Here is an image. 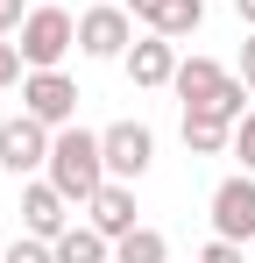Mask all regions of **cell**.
<instances>
[{
  "instance_id": "9c48e42d",
  "label": "cell",
  "mask_w": 255,
  "mask_h": 263,
  "mask_svg": "<svg viewBox=\"0 0 255 263\" xmlns=\"http://www.w3.org/2000/svg\"><path fill=\"white\" fill-rule=\"evenodd\" d=\"M71 228V199L50 185V178H22V235H42V242H57Z\"/></svg>"
},
{
  "instance_id": "ffe728a7",
  "label": "cell",
  "mask_w": 255,
  "mask_h": 263,
  "mask_svg": "<svg viewBox=\"0 0 255 263\" xmlns=\"http://www.w3.org/2000/svg\"><path fill=\"white\" fill-rule=\"evenodd\" d=\"M22 22H29V0H0V36H14Z\"/></svg>"
},
{
  "instance_id": "8992f818",
  "label": "cell",
  "mask_w": 255,
  "mask_h": 263,
  "mask_svg": "<svg viewBox=\"0 0 255 263\" xmlns=\"http://www.w3.org/2000/svg\"><path fill=\"white\" fill-rule=\"evenodd\" d=\"M213 235H227V242H255V171H234L213 185Z\"/></svg>"
},
{
  "instance_id": "2e32d148",
  "label": "cell",
  "mask_w": 255,
  "mask_h": 263,
  "mask_svg": "<svg viewBox=\"0 0 255 263\" xmlns=\"http://www.w3.org/2000/svg\"><path fill=\"white\" fill-rule=\"evenodd\" d=\"M22 79H29V57H22V43H14V36H0V92L22 86Z\"/></svg>"
},
{
  "instance_id": "5b68a950",
  "label": "cell",
  "mask_w": 255,
  "mask_h": 263,
  "mask_svg": "<svg viewBox=\"0 0 255 263\" xmlns=\"http://www.w3.org/2000/svg\"><path fill=\"white\" fill-rule=\"evenodd\" d=\"M99 149H107V178L135 185V178L156 164V128L149 121H114V128H99Z\"/></svg>"
},
{
  "instance_id": "30bf717a",
  "label": "cell",
  "mask_w": 255,
  "mask_h": 263,
  "mask_svg": "<svg viewBox=\"0 0 255 263\" xmlns=\"http://www.w3.org/2000/svg\"><path fill=\"white\" fill-rule=\"evenodd\" d=\"M85 220H92V228H99L107 242H121L128 228H142V220H135V185H121V178H107V185H99V192L85 199Z\"/></svg>"
},
{
  "instance_id": "7c38bea8",
  "label": "cell",
  "mask_w": 255,
  "mask_h": 263,
  "mask_svg": "<svg viewBox=\"0 0 255 263\" xmlns=\"http://www.w3.org/2000/svg\"><path fill=\"white\" fill-rule=\"evenodd\" d=\"M177 135H184V149H192V157H234V121H227V114H213V107H184Z\"/></svg>"
},
{
  "instance_id": "44dd1931",
  "label": "cell",
  "mask_w": 255,
  "mask_h": 263,
  "mask_svg": "<svg viewBox=\"0 0 255 263\" xmlns=\"http://www.w3.org/2000/svg\"><path fill=\"white\" fill-rule=\"evenodd\" d=\"M234 71H241V79H248V92H255V36L241 43V57H234Z\"/></svg>"
},
{
  "instance_id": "277c9868",
  "label": "cell",
  "mask_w": 255,
  "mask_h": 263,
  "mask_svg": "<svg viewBox=\"0 0 255 263\" xmlns=\"http://www.w3.org/2000/svg\"><path fill=\"white\" fill-rule=\"evenodd\" d=\"M22 114H36L42 128H71L78 121V79H64V64L57 71H29L22 79Z\"/></svg>"
},
{
  "instance_id": "8fae6325",
  "label": "cell",
  "mask_w": 255,
  "mask_h": 263,
  "mask_svg": "<svg viewBox=\"0 0 255 263\" xmlns=\"http://www.w3.org/2000/svg\"><path fill=\"white\" fill-rule=\"evenodd\" d=\"M227 79H234L227 64H213V57H199V50H192V57L177 64V79H170V92H177L184 107H220V86H227Z\"/></svg>"
},
{
  "instance_id": "ac0fdd59",
  "label": "cell",
  "mask_w": 255,
  "mask_h": 263,
  "mask_svg": "<svg viewBox=\"0 0 255 263\" xmlns=\"http://www.w3.org/2000/svg\"><path fill=\"white\" fill-rule=\"evenodd\" d=\"M234 164H241V171H255V107L234 121Z\"/></svg>"
},
{
  "instance_id": "e0dca14e",
  "label": "cell",
  "mask_w": 255,
  "mask_h": 263,
  "mask_svg": "<svg viewBox=\"0 0 255 263\" xmlns=\"http://www.w3.org/2000/svg\"><path fill=\"white\" fill-rule=\"evenodd\" d=\"M121 7L142 22V29H170V14H177V0H121Z\"/></svg>"
},
{
  "instance_id": "6da1fadb",
  "label": "cell",
  "mask_w": 255,
  "mask_h": 263,
  "mask_svg": "<svg viewBox=\"0 0 255 263\" xmlns=\"http://www.w3.org/2000/svg\"><path fill=\"white\" fill-rule=\"evenodd\" d=\"M42 178L71 199V206H85L99 185H107V149H99V135L92 128H57V142H50V164H42Z\"/></svg>"
},
{
  "instance_id": "3957f363",
  "label": "cell",
  "mask_w": 255,
  "mask_h": 263,
  "mask_svg": "<svg viewBox=\"0 0 255 263\" xmlns=\"http://www.w3.org/2000/svg\"><path fill=\"white\" fill-rule=\"evenodd\" d=\"M50 142H57V128H42L36 114H14V121H0V171L14 178H36L42 164H50Z\"/></svg>"
},
{
  "instance_id": "d6986e66",
  "label": "cell",
  "mask_w": 255,
  "mask_h": 263,
  "mask_svg": "<svg viewBox=\"0 0 255 263\" xmlns=\"http://www.w3.org/2000/svg\"><path fill=\"white\" fill-rule=\"evenodd\" d=\"M199 263H248V242H227V235H213L206 249H199Z\"/></svg>"
},
{
  "instance_id": "5bb4252c",
  "label": "cell",
  "mask_w": 255,
  "mask_h": 263,
  "mask_svg": "<svg viewBox=\"0 0 255 263\" xmlns=\"http://www.w3.org/2000/svg\"><path fill=\"white\" fill-rule=\"evenodd\" d=\"M114 263H170V242L156 228H128L121 242H114Z\"/></svg>"
},
{
  "instance_id": "7a4b0ae2",
  "label": "cell",
  "mask_w": 255,
  "mask_h": 263,
  "mask_svg": "<svg viewBox=\"0 0 255 263\" xmlns=\"http://www.w3.org/2000/svg\"><path fill=\"white\" fill-rule=\"evenodd\" d=\"M14 43H22V57H29V71H57L71 50H78V14L71 7H29V22L14 29Z\"/></svg>"
},
{
  "instance_id": "9a60e30c",
  "label": "cell",
  "mask_w": 255,
  "mask_h": 263,
  "mask_svg": "<svg viewBox=\"0 0 255 263\" xmlns=\"http://www.w3.org/2000/svg\"><path fill=\"white\" fill-rule=\"evenodd\" d=\"M0 263H57V249H50L42 235H14V242H7V256H0Z\"/></svg>"
},
{
  "instance_id": "52a82bcc",
  "label": "cell",
  "mask_w": 255,
  "mask_h": 263,
  "mask_svg": "<svg viewBox=\"0 0 255 263\" xmlns=\"http://www.w3.org/2000/svg\"><path fill=\"white\" fill-rule=\"evenodd\" d=\"M177 36H163V29H149V36H135L128 43V57H121V71H128V86H142V92H156V86H170L177 79Z\"/></svg>"
},
{
  "instance_id": "7402d4cb",
  "label": "cell",
  "mask_w": 255,
  "mask_h": 263,
  "mask_svg": "<svg viewBox=\"0 0 255 263\" xmlns=\"http://www.w3.org/2000/svg\"><path fill=\"white\" fill-rule=\"evenodd\" d=\"M234 14H241V22H248V29H255V0H234Z\"/></svg>"
},
{
  "instance_id": "4fadbf2b",
  "label": "cell",
  "mask_w": 255,
  "mask_h": 263,
  "mask_svg": "<svg viewBox=\"0 0 255 263\" xmlns=\"http://www.w3.org/2000/svg\"><path fill=\"white\" fill-rule=\"evenodd\" d=\"M50 249H57V263H114V242H107L92 220H71Z\"/></svg>"
},
{
  "instance_id": "ba28073f",
  "label": "cell",
  "mask_w": 255,
  "mask_h": 263,
  "mask_svg": "<svg viewBox=\"0 0 255 263\" xmlns=\"http://www.w3.org/2000/svg\"><path fill=\"white\" fill-rule=\"evenodd\" d=\"M128 43H135V14H128L121 0L78 14V50L85 57H128Z\"/></svg>"
}]
</instances>
